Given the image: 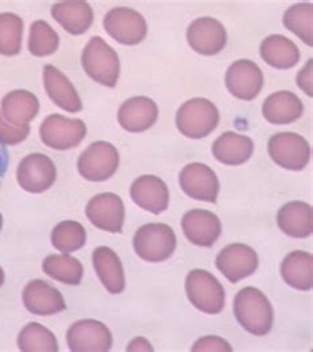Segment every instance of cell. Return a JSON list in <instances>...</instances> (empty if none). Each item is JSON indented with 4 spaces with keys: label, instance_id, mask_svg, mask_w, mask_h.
<instances>
[{
    "label": "cell",
    "instance_id": "cell-14",
    "mask_svg": "<svg viewBox=\"0 0 313 352\" xmlns=\"http://www.w3.org/2000/svg\"><path fill=\"white\" fill-rule=\"evenodd\" d=\"M181 190L194 200L216 203L220 192L217 174L202 163L187 164L178 176Z\"/></svg>",
    "mask_w": 313,
    "mask_h": 352
},
{
    "label": "cell",
    "instance_id": "cell-22",
    "mask_svg": "<svg viewBox=\"0 0 313 352\" xmlns=\"http://www.w3.org/2000/svg\"><path fill=\"white\" fill-rule=\"evenodd\" d=\"M53 19L70 35L85 34L91 27L94 12L90 4L82 0L56 3L51 10Z\"/></svg>",
    "mask_w": 313,
    "mask_h": 352
},
{
    "label": "cell",
    "instance_id": "cell-38",
    "mask_svg": "<svg viewBox=\"0 0 313 352\" xmlns=\"http://www.w3.org/2000/svg\"><path fill=\"white\" fill-rule=\"evenodd\" d=\"M312 58H310V61L304 65V68L299 72L297 77H296V82L299 85V88L301 89L305 94H308L310 97H313L312 89Z\"/></svg>",
    "mask_w": 313,
    "mask_h": 352
},
{
    "label": "cell",
    "instance_id": "cell-39",
    "mask_svg": "<svg viewBox=\"0 0 313 352\" xmlns=\"http://www.w3.org/2000/svg\"><path fill=\"white\" fill-rule=\"evenodd\" d=\"M8 166H10V154H8L7 146L0 141V188L4 177L7 175Z\"/></svg>",
    "mask_w": 313,
    "mask_h": 352
},
{
    "label": "cell",
    "instance_id": "cell-32",
    "mask_svg": "<svg viewBox=\"0 0 313 352\" xmlns=\"http://www.w3.org/2000/svg\"><path fill=\"white\" fill-rule=\"evenodd\" d=\"M51 241L61 253L77 252L86 244V229L78 221H61L53 228Z\"/></svg>",
    "mask_w": 313,
    "mask_h": 352
},
{
    "label": "cell",
    "instance_id": "cell-7",
    "mask_svg": "<svg viewBox=\"0 0 313 352\" xmlns=\"http://www.w3.org/2000/svg\"><path fill=\"white\" fill-rule=\"evenodd\" d=\"M87 127L82 120L52 114L40 126V138L53 150L65 151L80 146L86 137Z\"/></svg>",
    "mask_w": 313,
    "mask_h": 352
},
{
    "label": "cell",
    "instance_id": "cell-19",
    "mask_svg": "<svg viewBox=\"0 0 313 352\" xmlns=\"http://www.w3.org/2000/svg\"><path fill=\"white\" fill-rule=\"evenodd\" d=\"M132 201L144 211L160 214L168 210L170 190L163 179L155 175H141L130 188Z\"/></svg>",
    "mask_w": 313,
    "mask_h": 352
},
{
    "label": "cell",
    "instance_id": "cell-11",
    "mask_svg": "<svg viewBox=\"0 0 313 352\" xmlns=\"http://www.w3.org/2000/svg\"><path fill=\"white\" fill-rule=\"evenodd\" d=\"M67 342L70 351L106 352L113 347V334L102 322L82 319L70 326Z\"/></svg>",
    "mask_w": 313,
    "mask_h": 352
},
{
    "label": "cell",
    "instance_id": "cell-15",
    "mask_svg": "<svg viewBox=\"0 0 313 352\" xmlns=\"http://www.w3.org/2000/svg\"><path fill=\"white\" fill-rule=\"evenodd\" d=\"M85 212L94 227L110 233L122 232L126 210L123 200L118 195L104 192L91 197Z\"/></svg>",
    "mask_w": 313,
    "mask_h": 352
},
{
    "label": "cell",
    "instance_id": "cell-26",
    "mask_svg": "<svg viewBox=\"0 0 313 352\" xmlns=\"http://www.w3.org/2000/svg\"><path fill=\"white\" fill-rule=\"evenodd\" d=\"M277 221L280 230L287 236L307 239L312 234V207L305 201H290L279 210Z\"/></svg>",
    "mask_w": 313,
    "mask_h": 352
},
{
    "label": "cell",
    "instance_id": "cell-41",
    "mask_svg": "<svg viewBox=\"0 0 313 352\" xmlns=\"http://www.w3.org/2000/svg\"><path fill=\"white\" fill-rule=\"evenodd\" d=\"M4 272H3V269H1V266H0V287L3 286V283H4Z\"/></svg>",
    "mask_w": 313,
    "mask_h": 352
},
{
    "label": "cell",
    "instance_id": "cell-20",
    "mask_svg": "<svg viewBox=\"0 0 313 352\" xmlns=\"http://www.w3.org/2000/svg\"><path fill=\"white\" fill-rule=\"evenodd\" d=\"M159 107L146 96L131 97L118 111V122L128 133H144L156 124Z\"/></svg>",
    "mask_w": 313,
    "mask_h": 352
},
{
    "label": "cell",
    "instance_id": "cell-34",
    "mask_svg": "<svg viewBox=\"0 0 313 352\" xmlns=\"http://www.w3.org/2000/svg\"><path fill=\"white\" fill-rule=\"evenodd\" d=\"M23 19L16 14H0V54L16 56L23 44Z\"/></svg>",
    "mask_w": 313,
    "mask_h": 352
},
{
    "label": "cell",
    "instance_id": "cell-30",
    "mask_svg": "<svg viewBox=\"0 0 313 352\" xmlns=\"http://www.w3.org/2000/svg\"><path fill=\"white\" fill-rule=\"evenodd\" d=\"M43 272L53 280L77 286L82 281L84 266L68 253L51 254L43 263Z\"/></svg>",
    "mask_w": 313,
    "mask_h": 352
},
{
    "label": "cell",
    "instance_id": "cell-4",
    "mask_svg": "<svg viewBox=\"0 0 313 352\" xmlns=\"http://www.w3.org/2000/svg\"><path fill=\"white\" fill-rule=\"evenodd\" d=\"M132 245L141 260L147 263H163L174 254L177 239L170 226L150 223L137 230Z\"/></svg>",
    "mask_w": 313,
    "mask_h": 352
},
{
    "label": "cell",
    "instance_id": "cell-8",
    "mask_svg": "<svg viewBox=\"0 0 313 352\" xmlns=\"http://www.w3.org/2000/svg\"><path fill=\"white\" fill-rule=\"evenodd\" d=\"M268 155L281 168L301 171L310 163L311 146L300 134L278 133L268 141Z\"/></svg>",
    "mask_w": 313,
    "mask_h": 352
},
{
    "label": "cell",
    "instance_id": "cell-23",
    "mask_svg": "<svg viewBox=\"0 0 313 352\" xmlns=\"http://www.w3.org/2000/svg\"><path fill=\"white\" fill-rule=\"evenodd\" d=\"M44 88L53 102L62 110L68 113L82 110L81 98L69 78L49 64L44 67Z\"/></svg>",
    "mask_w": 313,
    "mask_h": 352
},
{
    "label": "cell",
    "instance_id": "cell-42",
    "mask_svg": "<svg viewBox=\"0 0 313 352\" xmlns=\"http://www.w3.org/2000/svg\"><path fill=\"white\" fill-rule=\"evenodd\" d=\"M1 227H3V216L0 213V230H1Z\"/></svg>",
    "mask_w": 313,
    "mask_h": 352
},
{
    "label": "cell",
    "instance_id": "cell-6",
    "mask_svg": "<svg viewBox=\"0 0 313 352\" xmlns=\"http://www.w3.org/2000/svg\"><path fill=\"white\" fill-rule=\"evenodd\" d=\"M78 173L89 182H104L115 175L119 167V153L108 142L91 143L77 162Z\"/></svg>",
    "mask_w": 313,
    "mask_h": 352
},
{
    "label": "cell",
    "instance_id": "cell-5",
    "mask_svg": "<svg viewBox=\"0 0 313 352\" xmlns=\"http://www.w3.org/2000/svg\"><path fill=\"white\" fill-rule=\"evenodd\" d=\"M185 293L192 305L210 316L220 314L225 307V289L210 272L194 269L185 280Z\"/></svg>",
    "mask_w": 313,
    "mask_h": 352
},
{
    "label": "cell",
    "instance_id": "cell-35",
    "mask_svg": "<svg viewBox=\"0 0 313 352\" xmlns=\"http://www.w3.org/2000/svg\"><path fill=\"white\" fill-rule=\"evenodd\" d=\"M60 36L45 20H36L30 28L28 50L36 57L51 56L58 50Z\"/></svg>",
    "mask_w": 313,
    "mask_h": 352
},
{
    "label": "cell",
    "instance_id": "cell-3",
    "mask_svg": "<svg viewBox=\"0 0 313 352\" xmlns=\"http://www.w3.org/2000/svg\"><path fill=\"white\" fill-rule=\"evenodd\" d=\"M220 122L217 106L207 98H192L178 107L176 126L180 134L191 140L207 138Z\"/></svg>",
    "mask_w": 313,
    "mask_h": 352
},
{
    "label": "cell",
    "instance_id": "cell-10",
    "mask_svg": "<svg viewBox=\"0 0 313 352\" xmlns=\"http://www.w3.org/2000/svg\"><path fill=\"white\" fill-rule=\"evenodd\" d=\"M19 186L31 194L48 191L57 179V170L52 159L44 154H31L21 159L16 171Z\"/></svg>",
    "mask_w": 313,
    "mask_h": 352
},
{
    "label": "cell",
    "instance_id": "cell-17",
    "mask_svg": "<svg viewBox=\"0 0 313 352\" xmlns=\"http://www.w3.org/2000/svg\"><path fill=\"white\" fill-rule=\"evenodd\" d=\"M181 228L185 237L197 247H211L222 233L220 217L207 210L187 212L183 216Z\"/></svg>",
    "mask_w": 313,
    "mask_h": 352
},
{
    "label": "cell",
    "instance_id": "cell-40",
    "mask_svg": "<svg viewBox=\"0 0 313 352\" xmlns=\"http://www.w3.org/2000/svg\"><path fill=\"white\" fill-rule=\"evenodd\" d=\"M126 351H154V347L151 346V343L146 338L139 336V338H135L130 342Z\"/></svg>",
    "mask_w": 313,
    "mask_h": 352
},
{
    "label": "cell",
    "instance_id": "cell-33",
    "mask_svg": "<svg viewBox=\"0 0 313 352\" xmlns=\"http://www.w3.org/2000/svg\"><path fill=\"white\" fill-rule=\"evenodd\" d=\"M283 24L303 43H305L308 47H312V3H299L290 7L283 16Z\"/></svg>",
    "mask_w": 313,
    "mask_h": 352
},
{
    "label": "cell",
    "instance_id": "cell-2",
    "mask_svg": "<svg viewBox=\"0 0 313 352\" xmlns=\"http://www.w3.org/2000/svg\"><path fill=\"white\" fill-rule=\"evenodd\" d=\"M81 64L87 76L98 84L107 88L117 85L121 74L119 57L102 37L94 36L90 38L82 51Z\"/></svg>",
    "mask_w": 313,
    "mask_h": 352
},
{
    "label": "cell",
    "instance_id": "cell-37",
    "mask_svg": "<svg viewBox=\"0 0 313 352\" xmlns=\"http://www.w3.org/2000/svg\"><path fill=\"white\" fill-rule=\"evenodd\" d=\"M192 351H222V352H231L233 347L229 344V342L220 338V336H214V335H209V336H204L201 339H198L193 347Z\"/></svg>",
    "mask_w": 313,
    "mask_h": 352
},
{
    "label": "cell",
    "instance_id": "cell-36",
    "mask_svg": "<svg viewBox=\"0 0 313 352\" xmlns=\"http://www.w3.org/2000/svg\"><path fill=\"white\" fill-rule=\"evenodd\" d=\"M31 129L30 126L25 127H16L14 124H8L1 113H0V141L3 142L5 146H15L23 141L27 140Z\"/></svg>",
    "mask_w": 313,
    "mask_h": 352
},
{
    "label": "cell",
    "instance_id": "cell-18",
    "mask_svg": "<svg viewBox=\"0 0 313 352\" xmlns=\"http://www.w3.org/2000/svg\"><path fill=\"white\" fill-rule=\"evenodd\" d=\"M23 303L30 313L41 317L54 316L67 309L60 290L43 280H34L25 285Z\"/></svg>",
    "mask_w": 313,
    "mask_h": 352
},
{
    "label": "cell",
    "instance_id": "cell-21",
    "mask_svg": "<svg viewBox=\"0 0 313 352\" xmlns=\"http://www.w3.org/2000/svg\"><path fill=\"white\" fill-rule=\"evenodd\" d=\"M303 111L304 105L301 100L288 90L273 93L262 106L264 120L273 124H294L303 116Z\"/></svg>",
    "mask_w": 313,
    "mask_h": 352
},
{
    "label": "cell",
    "instance_id": "cell-28",
    "mask_svg": "<svg viewBox=\"0 0 313 352\" xmlns=\"http://www.w3.org/2000/svg\"><path fill=\"white\" fill-rule=\"evenodd\" d=\"M284 282L296 290L308 292L313 286V257L310 252L294 250L280 265Z\"/></svg>",
    "mask_w": 313,
    "mask_h": 352
},
{
    "label": "cell",
    "instance_id": "cell-1",
    "mask_svg": "<svg viewBox=\"0 0 313 352\" xmlns=\"http://www.w3.org/2000/svg\"><path fill=\"white\" fill-rule=\"evenodd\" d=\"M234 316L250 334L264 336L274 324V309L271 302L259 289L247 286L234 298Z\"/></svg>",
    "mask_w": 313,
    "mask_h": 352
},
{
    "label": "cell",
    "instance_id": "cell-9",
    "mask_svg": "<svg viewBox=\"0 0 313 352\" xmlns=\"http://www.w3.org/2000/svg\"><path fill=\"white\" fill-rule=\"evenodd\" d=\"M104 27L108 35L123 45H138L148 32L146 19L127 7L110 10L104 18Z\"/></svg>",
    "mask_w": 313,
    "mask_h": 352
},
{
    "label": "cell",
    "instance_id": "cell-31",
    "mask_svg": "<svg viewBox=\"0 0 313 352\" xmlns=\"http://www.w3.org/2000/svg\"><path fill=\"white\" fill-rule=\"evenodd\" d=\"M20 351L57 352L58 342L52 331L40 323H28L18 336Z\"/></svg>",
    "mask_w": 313,
    "mask_h": 352
},
{
    "label": "cell",
    "instance_id": "cell-25",
    "mask_svg": "<svg viewBox=\"0 0 313 352\" xmlns=\"http://www.w3.org/2000/svg\"><path fill=\"white\" fill-rule=\"evenodd\" d=\"M95 273L110 294H121L126 289V277L119 256L110 248L100 247L93 252Z\"/></svg>",
    "mask_w": 313,
    "mask_h": 352
},
{
    "label": "cell",
    "instance_id": "cell-13",
    "mask_svg": "<svg viewBox=\"0 0 313 352\" xmlns=\"http://www.w3.org/2000/svg\"><path fill=\"white\" fill-rule=\"evenodd\" d=\"M227 88L235 98L253 101L261 94L264 77L261 68L251 60H237L227 68Z\"/></svg>",
    "mask_w": 313,
    "mask_h": 352
},
{
    "label": "cell",
    "instance_id": "cell-12",
    "mask_svg": "<svg viewBox=\"0 0 313 352\" xmlns=\"http://www.w3.org/2000/svg\"><path fill=\"white\" fill-rule=\"evenodd\" d=\"M216 266L229 281L238 283L255 273L259 266V258L253 248L235 243L218 253Z\"/></svg>",
    "mask_w": 313,
    "mask_h": 352
},
{
    "label": "cell",
    "instance_id": "cell-29",
    "mask_svg": "<svg viewBox=\"0 0 313 352\" xmlns=\"http://www.w3.org/2000/svg\"><path fill=\"white\" fill-rule=\"evenodd\" d=\"M262 58L275 69L294 68L300 60V51L295 43L283 35H271L262 41Z\"/></svg>",
    "mask_w": 313,
    "mask_h": 352
},
{
    "label": "cell",
    "instance_id": "cell-16",
    "mask_svg": "<svg viewBox=\"0 0 313 352\" xmlns=\"http://www.w3.org/2000/svg\"><path fill=\"white\" fill-rule=\"evenodd\" d=\"M187 40L194 52L202 56H214L227 45V30L217 19H196L188 27Z\"/></svg>",
    "mask_w": 313,
    "mask_h": 352
},
{
    "label": "cell",
    "instance_id": "cell-27",
    "mask_svg": "<svg viewBox=\"0 0 313 352\" xmlns=\"http://www.w3.org/2000/svg\"><path fill=\"white\" fill-rule=\"evenodd\" d=\"M211 153L222 164L241 166L253 157L254 142L250 137L227 131L214 141Z\"/></svg>",
    "mask_w": 313,
    "mask_h": 352
},
{
    "label": "cell",
    "instance_id": "cell-24",
    "mask_svg": "<svg viewBox=\"0 0 313 352\" xmlns=\"http://www.w3.org/2000/svg\"><path fill=\"white\" fill-rule=\"evenodd\" d=\"M40 110V102L28 90H14L1 100V116L8 124L16 127L30 126Z\"/></svg>",
    "mask_w": 313,
    "mask_h": 352
}]
</instances>
